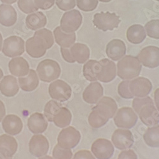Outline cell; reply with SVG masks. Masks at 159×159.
Returning <instances> with one entry per match:
<instances>
[{
    "label": "cell",
    "instance_id": "6da1fadb",
    "mask_svg": "<svg viewBox=\"0 0 159 159\" xmlns=\"http://www.w3.org/2000/svg\"><path fill=\"white\" fill-rule=\"evenodd\" d=\"M54 43L52 32L45 28L36 31L33 37L29 38L25 42V50L33 58H40L50 48Z\"/></svg>",
    "mask_w": 159,
    "mask_h": 159
},
{
    "label": "cell",
    "instance_id": "7a4b0ae2",
    "mask_svg": "<svg viewBox=\"0 0 159 159\" xmlns=\"http://www.w3.org/2000/svg\"><path fill=\"white\" fill-rule=\"evenodd\" d=\"M142 66L137 57L126 56L119 60L116 75L123 80H131L139 76Z\"/></svg>",
    "mask_w": 159,
    "mask_h": 159
},
{
    "label": "cell",
    "instance_id": "3957f363",
    "mask_svg": "<svg viewBox=\"0 0 159 159\" xmlns=\"http://www.w3.org/2000/svg\"><path fill=\"white\" fill-rule=\"evenodd\" d=\"M36 72L41 81L49 83L56 80L60 76L61 69L57 62L47 59L38 64Z\"/></svg>",
    "mask_w": 159,
    "mask_h": 159
},
{
    "label": "cell",
    "instance_id": "277c9868",
    "mask_svg": "<svg viewBox=\"0 0 159 159\" xmlns=\"http://www.w3.org/2000/svg\"><path fill=\"white\" fill-rule=\"evenodd\" d=\"M137 113L132 108L124 107L117 110L113 120L115 125L120 129H130L134 127L138 122Z\"/></svg>",
    "mask_w": 159,
    "mask_h": 159
},
{
    "label": "cell",
    "instance_id": "5b68a950",
    "mask_svg": "<svg viewBox=\"0 0 159 159\" xmlns=\"http://www.w3.org/2000/svg\"><path fill=\"white\" fill-rule=\"evenodd\" d=\"M121 20L115 13L101 12L94 16L93 23L96 27L102 31H113L118 27Z\"/></svg>",
    "mask_w": 159,
    "mask_h": 159
},
{
    "label": "cell",
    "instance_id": "8992f818",
    "mask_svg": "<svg viewBox=\"0 0 159 159\" xmlns=\"http://www.w3.org/2000/svg\"><path fill=\"white\" fill-rule=\"evenodd\" d=\"M81 139V134L74 127L64 128L59 134L57 143L59 147L66 149H73L79 144Z\"/></svg>",
    "mask_w": 159,
    "mask_h": 159
},
{
    "label": "cell",
    "instance_id": "52a82bcc",
    "mask_svg": "<svg viewBox=\"0 0 159 159\" xmlns=\"http://www.w3.org/2000/svg\"><path fill=\"white\" fill-rule=\"evenodd\" d=\"M82 23V16L76 10L66 11L61 20V30L66 33H75L80 27Z\"/></svg>",
    "mask_w": 159,
    "mask_h": 159
},
{
    "label": "cell",
    "instance_id": "ba28073f",
    "mask_svg": "<svg viewBox=\"0 0 159 159\" xmlns=\"http://www.w3.org/2000/svg\"><path fill=\"white\" fill-rule=\"evenodd\" d=\"M49 94L53 99L60 102L68 101L72 94V89L66 82L56 80L51 83L48 87Z\"/></svg>",
    "mask_w": 159,
    "mask_h": 159
},
{
    "label": "cell",
    "instance_id": "9c48e42d",
    "mask_svg": "<svg viewBox=\"0 0 159 159\" xmlns=\"http://www.w3.org/2000/svg\"><path fill=\"white\" fill-rule=\"evenodd\" d=\"M25 50L24 39L17 36H11L6 38L3 45L2 52L8 57L21 56Z\"/></svg>",
    "mask_w": 159,
    "mask_h": 159
},
{
    "label": "cell",
    "instance_id": "30bf717a",
    "mask_svg": "<svg viewBox=\"0 0 159 159\" xmlns=\"http://www.w3.org/2000/svg\"><path fill=\"white\" fill-rule=\"evenodd\" d=\"M111 142L118 150H125L133 146L134 139L130 130L119 128L113 132L111 136Z\"/></svg>",
    "mask_w": 159,
    "mask_h": 159
},
{
    "label": "cell",
    "instance_id": "8fae6325",
    "mask_svg": "<svg viewBox=\"0 0 159 159\" xmlns=\"http://www.w3.org/2000/svg\"><path fill=\"white\" fill-rule=\"evenodd\" d=\"M114 151L112 142L104 138L97 139L91 146V152L97 159H110Z\"/></svg>",
    "mask_w": 159,
    "mask_h": 159
},
{
    "label": "cell",
    "instance_id": "7c38bea8",
    "mask_svg": "<svg viewBox=\"0 0 159 159\" xmlns=\"http://www.w3.org/2000/svg\"><path fill=\"white\" fill-rule=\"evenodd\" d=\"M141 65L148 68H155L159 66V48L148 46L143 48L137 56Z\"/></svg>",
    "mask_w": 159,
    "mask_h": 159
},
{
    "label": "cell",
    "instance_id": "4fadbf2b",
    "mask_svg": "<svg viewBox=\"0 0 159 159\" xmlns=\"http://www.w3.org/2000/svg\"><path fill=\"white\" fill-rule=\"evenodd\" d=\"M152 84L149 79L145 77H137L129 82V89L132 95L136 98L148 96L152 90Z\"/></svg>",
    "mask_w": 159,
    "mask_h": 159
},
{
    "label": "cell",
    "instance_id": "5bb4252c",
    "mask_svg": "<svg viewBox=\"0 0 159 159\" xmlns=\"http://www.w3.org/2000/svg\"><path fill=\"white\" fill-rule=\"evenodd\" d=\"M99 66L96 74L98 80L102 83H110L116 76V66L115 62L108 59L99 61Z\"/></svg>",
    "mask_w": 159,
    "mask_h": 159
},
{
    "label": "cell",
    "instance_id": "9a60e30c",
    "mask_svg": "<svg viewBox=\"0 0 159 159\" xmlns=\"http://www.w3.org/2000/svg\"><path fill=\"white\" fill-rule=\"evenodd\" d=\"M93 109L96 110L103 118L110 120L114 117L116 113L118 105L113 98L104 96L100 99Z\"/></svg>",
    "mask_w": 159,
    "mask_h": 159
},
{
    "label": "cell",
    "instance_id": "2e32d148",
    "mask_svg": "<svg viewBox=\"0 0 159 159\" xmlns=\"http://www.w3.org/2000/svg\"><path fill=\"white\" fill-rule=\"evenodd\" d=\"M29 150L31 154L36 157L45 156L49 150L48 141L43 135H34L30 141Z\"/></svg>",
    "mask_w": 159,
    "mask_h": 159
},
{
    "label": "cell",
    "instance_id": "e0dca14e",
    "mask_svg": "<svg viewBox=\"0 0 159 159\" xmlns=\"http://www.w3.org/2000/svg\"><path fill=\"white\" fill-rule=\"evenodd\" d=\"M138 116L143 124L148 127L159 124V111L155 104L144 106L141 109Z\"/></svg>",
    "mask_w": 159,
    "mask_h": 159
},
{
    "label": "cell",
    "instance_id": "ac0fdd59",
    "mask_svg": "<svg viewBox=\"0 0 159 159\" xmlns=\"http://www.w3.org/2000/svg\"><path fill=\"white\" fill-rule=\"evenodd\" d=\"M104 89L98 82H91L84 90L82 98L88 104H96L103 97Z\"/></svg>",
    "mask_w": 159,
    "mask_h": 159
},
{
    "label": "cell",
    "instance_id": "d6986e66",
    "mask_svg": "<svg viewBox=\"0 0 159 159\" xmlns=\"http://www.w3.org/2000/svg\"><path fill=\"white\" fill-rule=\"evenodd\" d=\"M106 53L107 56L113 61L120 60L126 54L125 44L121 39H112L107 45Z\"/></svg>",
    "mask_w": 159,
    "mask_h": 159
},
{
    "label": "cell",
    "instance_id": "ffe728a7",
    "mask_svg": "<svg viewBox=\"0 0 159 159\" xmlns=\"http://www.w3.org/2000/svg\"><path fill=\"white\" fill-rule=\"evenodd\" d=\"M2 127L6 133L11 136H16L22 131L23 124L20 118L18 116L8 115L3 120Z\"/></svg>",
    "mask_w": 159,
    "mask_h": 159
},
{
    "label": "cell",
    "instance_id": "44dd1931",
    "mask_svg": "<svg viewBox=\"0 0 159 159\" xmlns=\"http://www.w3.org/2000/svg\"><path fill=\"white\" fill-rule=\"evenodd\" d=\"M28 127L32 133L42 134L47 130L48 122L43 114L34 113L28 118Z\"/></svg>",
    "mask_w": 159,
    "mask_h": 159
},
{
    "label": "cell",
    "instance_id": "7402d4cb",
    "mask_svg": "<svg viewBox=\"0 0 159 159\" xmlns=\"http://www.w3.org/2000/svg\"><path fill=\"white\" fill-rule=\"evenodd\" d=\"M10 72L16 76L22 77L27 75L30 71V65L24 58L17 57L12 59L8 63Z\"/></svg>",
    "mask_w": 159,
    "mask_h": 159
},
{
    "label": "cell",
    "instance_id": "603a6c76",
    "mask_svg": "<svg viewBox=\"0 0 159 159\" xmlns=\"http://www.w3.org/2000/svg\"><path fill=\"white\" fill-rule=\"evenodd\" d=\"M19 90V87L17 80L14 76H5L0 82V92L5 97H14L18 93Z\"/></svg>",
    "mask_w": 159,
    "mask_h": 159
},
{
    "label": "cell",
    "instance_id": "cb8c5ba5",
    "mask_svg": "<svg viewBox=\"0 0 159 159\" xmlns=\"http://www.w3.org/2000/svg\"><path fill=\"white\" fill-rule=\"evenodd\" d=\"M17 19V11L11 5H0V24L5 27L14 25Z\"/></svg>",
    "mask_w": 159,
    "mask_h": 159
},
{
    "label": "cell",
    "instance_id": "d4e9b609",
    "mask_svg": "<svg viewBox=\"0 0 159 159\" xmlns=\"http://www.w3.org/2000/svg\"><path fill=\"white\" fill-rule=\"evenodd\" d=\"M71 54L75 62L79 64L85 63L90 57V50L89 47L83 43H74L70 48Z\"/></svg>",
    "mask_w": 159,
    "mask_h": 159
},
{
    "label": "cell",
    "instance_id": "484cf974",
    "mask_svg": "<svg viewBox=\"0 0 159 159\" xmlns=\"http://www.w3.org/2000/svg\"><path fill=\"white\" fill-rule=\"evenodd\" d=\"M47 22V17L42 11H36L30 14L25 19V24L28 28L33 31H36L45 27Z\"/></svg>",
    "mask_w": 159,
    "mask_h": 159
},
{
    "label": "cell",
    "instance_id": "4316f807",
    "mask_svg": "<svg viewBox=\"0 0 159 159\" xmlns=\"http://www.w3.org/2000/svg\"><path fill=\"white\" fill-rule=\"evenodd\" d=\"M54 35L56 43L62 48H70L76 41V34L66 33L60 27H57L54 31Z\"/></svg>",
    "mask_w": 159,
    "mask_h": 159
},
{
    "label": "cell",
    "instance_id": "83f0119b",
    "mask_svg": "<svg viewBox=\"0 0 159 159\" xmlns=\"http://www.w3.org/2000/svg\"><path fill=\"white\" fill-rule=\"evenodd\" d=\"M18 81L20 89L25 92H32L39 85L38 76L34 70H30L26 77H19Z\"/></svg>",
    "mask_w": 159,
    "mask_h": 159
},
{
    "label": "cell",
    "instance_id": "f1b7e54d",
    "mask_svg": "<svg viewBox=\"0 0 159 159\" xmlns=\"http://www.w3.org/2000/svg\"><path fill=\"white\" fill-rule=\"evenodd\" d=\"M17 148V142L14 137L7 134L0 136V152L12 157L16 153Z\"/></svg>",
    "mask_w": 159,
    "mask_h": 159
},
{
    "label": "cell",
    "instance_id": "f546056e",
    "mask_svg": "<svg viewBox=\"0 0 159 159\" xmlns=\"http://www.w3.org/2000/svg\"><path fill=\"white\" fill-rule=\"evenodd\" d=\"M128 41L133 44H139L146 38V33L143 25L134 24L128 28L126 33Z\"/></svg>",
    "mask_w": 159,
    "mask_h": 159
},
{
    "label": "cell",
    "instance_id": "4dcf8cb0",
    "mask_svg": "<svg viewBox=\"0 0 159 159\" xmlns=\"http://www.w3.org/2000/svg\"><path fill=\"white\" fill-rule=\"evenodd\" d=\"M72 120L70 111L65 107H61L53 118L54 124L59 128H65L70 125Z\"/></svg>",
    "mask_w": 159,
    "mask_h": 159
},
{
    "label": "cell",
    "instance_id": "1f68e13d",
    "mask_svg": "<svg viewBox=\"0 0 159 159\" xmlns=\"http://www.w3.org/2000/svg\"><path fill=\"white\" fill-rule=\"evenodd\" d=\"M143 139L151 148L159 147V125L148 127L143 134Z\"/></svg>",
    "mask_w": 159,
    "mask_h": 159
},
{
    "label": "cell",
    "instance_id": "d6a6232c",
    "mask_svg": "<svg viewBox=\"0 0 159 159\" xmlns=\"http://www.w3.org/2000/svg\"><path fill=\"white\" fill-rule=\"evenodd\" d=\"M99 66V62L96 60H89L85 62L83 68V75L87 80L91 82L98 81L96 74Z\"/></svg>",
    "mask_w": 159,
    "mask_h": 159
},
{
    "label": "cell",
    "instance_id": "836d02e7",
    "mask_svg": "<svg viewBox=\"0 0 159 159\" xmlns=\"http://www.w3.org/2000/svg\"><path fill=\"white\" fill-rule=\"evenodd\" d=\"M109 120L103 118L96 110L92 108L88 117V122L90 127L94 129H99L105 125Z\"/></svg>",
    "mask_w": 159,
    "mask_h": 159
},
{
    "label": "cell",
    "instance_id": "e575fe53",
    "mask_svg": "<svg viewBox=\"0 0 159 159\" xmlns=\"http://www.w3.org/2000/svg\"><path fill=\"white\" fill-rule=\"evenodd\" d=\"M61 107V104L54 100H50L45 104L44 108V115L48 122H53L54 115Z\"/></svg>",
    "mask_w": 159,
    "mask_h": 159
},
{
    "label": "cell",
    "instance_id": "d590c367",
    "mask_svg": "<svg viewBox=\"0 0 159 159\" xmlns=\"http://www.w3.org/2000/svg\"><path fill=\"white\" fill-rule=\"evenodd\" d=\"M147 35L154 39H159V19L152 20L144 25Z\"/></svg>",
    "mask_w": 159,
    "mask_h": 159
},
{
    "label": "cell",
    "instance_id": "8d00e7d4",
    "mask_svg": "<svg viewBox=\"0 0 159 159\" xmlns=\"http://www.w3.org/2000/svg\"><path fill=\"white\" fill-rule=\"evenodd\" d=\"M148 104H155L153 99L148 96L144 98H135L132 101V108L137 114H138L141 109L144 106Z\"/></svg>",
    "mask_w": 159,
    "mask_h": 159
},
{
    "label": "cell",
    "instance_id": "74e56055",
    "mask_svg": "<svg viewBox=\"0 0 159 159\" xmlns=\"http://www.w3.org/2000/svg\"><path fill=\"white\" fill-rule=\"evenodd\" d=\"M17 5L19 8L26 14H30L38 10L34 0H18Z\"/></svg>",
    "mask_w": 159,
    "mask_h": 159
},
{
    "label": "cell",
    "instance_id": "f35d334b",
    "mask_svg": "<svg viewBox=\"0 0 159 159\" xmlns=\"http://www.w3.org/2000/svg\"><path fill=\"white\" fill-rule=\"evenodd\" d=\"M52 155L54 159H71L73 152L70 149L63 148L56 144L53 150Z\"/></svg>",
    "mask_w": 159,
    "mask_h": 159
},
{
    "label": "cell",
    "instance_id": "ab89813d",
    "mask_svg": "<svg viewBox=\"0 0 159 159\" xmlns=\"http://www.w3.org/2000/svg\"><path fill=\"white\" fill-rule=\"evenodd\" d=\"M130 80H124L118 85V94L122 98L125 99H131L134 98L129 89Z\"/></svg>",
    "mask_w": 159,
    "mask_h": 159
},
{
    "label": "cell",
    "instance_id": "60d3db41",
    "mask_svg": "<svg viewBox=\"0 0 159 159\" xmlns=\"http://www.w3.org/2000/svg\"><path fill=\"white\" fill-rule=\"evenodd\" d=\"M76 5L82 11H91L97 8L98 0H76Z\"/></svg>",
    "mask_w": 159,
    "mask_h": 159
},
{
    "label": "cell",
    "instance_id": "b9f144b4",
    "mask_svg": "<svg viewBox=\"0 0 159 159\" xmlns=\"http://www.w3.org/2000/svg\"><path fill=\"white\" fill-rule=\"evenodd\" d=\"M56 5L61 10H70L75 7L76 0H56Z\"/></svg>",
    "mask_w": 159,
    "mask_h": 159
},
{
    "label": "cell",
    "instance_id": "7bdbcfd3",
    "mask_svg": "<svg viewBox=\"0 0 159 159\" xmlns=\"http://www.w3.org/2000/svg\"><path fill=\"white\" fill-rule=\"evenodd\" d=\"M35 5L42 10L51 8L55 3V0H34Z\"/></svg>",
    "mask_w": 159,
    "mask_h": 159
},
{
    "label": "cell",
    "instance_id": "ee69618b",
    "mask_svg": "<svg viewBox=\"0 0 159 159\" xmlns=\"http://www.w3.org/2000/svg\"><path fill=\"white\" fill-rule=\"evenodd\" d=\"M72 159H96L91 152L86 150L78 151Z\"/></svg>",
    "mask_w": 159,
    "mask_h": 159
},
{
    "label": "cell",
    "instance_id": "f6af8a7d",
    "mask_svg": "<svg viewBox=\"0 0 159 159\" xmlns=\"http://www.w3.org/2000/svg\"><path fill=\"white\" fill-rule=\"evenodd\" d=\"M118 159H138V156L132 150H122L118 156Z\"/></svg>",
    "mask_w": 159,
    "mask_h": 159
},
{
    "label": "cell",
    "instance_id": "bcb514c9",
    "mask_svg": "<svg viewBox=\"0 0 159 159\" xmlns=\"http://www.w3.org/2000/svg\"><path fill=\"white\" fill-rule=\"evenodd\" d=\"M61 54L62 56L63 59L69 63H74L75 62V60L73 59L71 54V52L69 48H61Z\"/></svg>",
    "mask_w": 159,
    "mask_h": 159
},
{
    "label": "cell",
    "instance_id": "7dc6e473",
    "mask_svg": "<svg viewBox=\"0 0 159 159\" xmlns=\"http://www.w3.org/2000/svg\"><path fill=\"white\" fill-rule=\"evenodd\" d=\"M154 104L155 107L159 111V88L157 89L154 92Z\"/></svg>",
    "mask_w": 159,
    "mask_h": 159
},
{
    "label": "cell",
    "instance_id": "c3c4849f",
    "mask_svg": "<svg viewBox=\"0 0 159 159\" xmlns=\"http://www.w3.org/2000/svg\"><path fill=\"white\" fill-rule=\"evenodd\" d=\"M6 114V109L4 103L0 100V122L2 120V119L5 117Z\"/></svg>",
    "mask_w": 159,
    "mask_h": 159
},
{
    "label": "cell",
    "instance_id": "681fc988",
    "mask_svg": "<svg viewBox=\"0 0 159 159\" xmlns=\"http://www.w3.org/2000/svg\"><path fill=\"white\" fill-rule=\"evenodd\" d=\"M0 159H12V157H9L7 154L0 152Z\"/></svg>",
    "mask_w": 159,
    "mask_h": 159
},
{
    "label": "cell",
    "instance_id": "f907efd6",
    "mask_svg": "<svg viewBox=\"0 0 159 159\" xmlns=\"http://www.w3.org/2000/svg\"><path fill=\"white\" fill-rule=\"evenodd\" d=\"M0 1L5 4L6 3V4L11 5V4L15 3L17 2V0H0Z\"/></svg>",
    "mask_w": 159,
    "mask_h": 159
},
{
    "label": "cell",
    "instance_id": "816d5d0a",
    "mask_svg": "<svg viewBox=\"0 0 159 159\" xmlns=\"http://www.w3.org/2000/svg\"><path fill=\"white\" fill-rule=\"evenodd\" d=\"M2 43H3V37H2L1 33H0V51H1V50H2Z\"/></svg>",
    "mask_w": 159,
    "mask_h": 159
},
{
    "label": "cell",
    "instance_id": "f5cc1de1",
    "mask_svg": "<svg viewBox=\"0 0 159 159\" xmlns=\"http://www.w3.org/2000/svg\"><path fill=\"white\" fill-rule=\"evenodd\" d=\"M39 159H54V158L49 155H45V156L42 157L41 158H39Z\"/></svg>",
    "mask_w": 159,
    "mask_h": 159
},
{
    "label": "cell",
    "instance_id": "db71d44e",
    "mask_svg": "<svg viewBox=\"0 0 159 159\" xmlns=\"http://www.w3.org/2000/svg\"><path fill=\"white\" fill-rule=\"evenodd\" d=\"M3 76V72L2 70L0 68V80L2 78Z\"/></svg>",
    "mask_w": 159,
    "mask_h": 159
},
{
    "label": "cell",
    "instance_id": "11a10c76",
    "mask_svg": "<svg viewBox=\"0 0 159 159\" xmlns=\"http://www.w3.org/2000/svg\"><path fill=\"white\" fill-rule=\"evenodd\" d=\"M99 1L101 2H104V3H108V2H111V0H99Z\"/></svg>",
    "mask_w": 159,
    "mask_h": 159
},
{
    "label": "cell",
    "instance_id": "9f6ffc18",
    "mask_svg": "<svg viewBox=\"0 0 159 159\" xmlns=\"http://www.w3.org/2000/svg\"><path fill=\"white\" fill-rule=\"evenodd\" d=\"M156 1H158V2H159V0H156Z\"/></svg>",
    "mask_w": 159,
    "mask_h": 159
}]
</instances>
